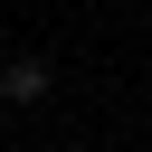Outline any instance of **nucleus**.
Returning <instances> with one entry per match:
<instances>
[{"label": "nucleus", "instance_id": "f257e3e1", "mask_svg": "<svg viewBox=\"0 0 152 152\" xmlns=\"http://www.w3.org/2000/svg\"><path fill=\"white\" fill-rule=\"evenodd\" d=\"M38 95H48V66L38 57H10L0 66V104H38Z\"/></svg>", "mask_w": 152, "mask_h": 152}]
</instances>
